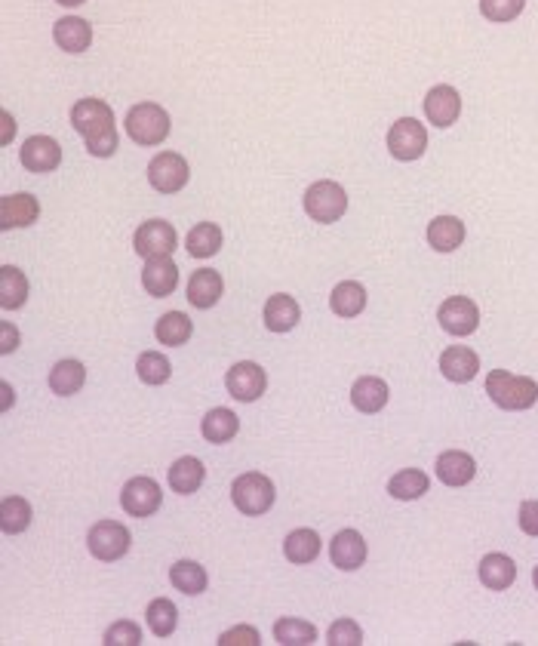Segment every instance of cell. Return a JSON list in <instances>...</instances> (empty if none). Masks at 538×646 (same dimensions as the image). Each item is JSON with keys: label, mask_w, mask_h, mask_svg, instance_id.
Wrapping results in <instances>:
<instances>
[{"label": "cell", "mask_w": 538, "mask_h": 646, "mask_svg": "<svg viewBox=\"0 0 538 646\" xmlns=\"http://www.w3.org/2000/svg\"><path fill=\"white\" fill-rule=\"evenodd\" d=\"M71 127L84 136L87 151L93 157H111L120 145L117 127H114V111L102 99H80L71 108Z\"/></svg>", "instance_id": "obj_1"}, {"label": "cell", "mask_w": 538, "mask_h": 646, "mask_svg": "<svg viewBox=\"0 0 538 646\" xmlns=\"http://www.w3.org/2000/svg\"><path fill=\"white\" fill-rule=\"evenodd\" d=\"M486 394L492 397L495 407L502 410H529L535 407L538 400V385L535 379H526V376H514L508 370H492L486 376Z\"/></svg>", "instance_id": "obj_2"}, {"label": "cell", "mask_w": 538, "mask_h": 646, "mask_svg": "<svg viewBox=\"0 0 538 646\" xmlns=\"http://www.w3.org/2000/svg\"><path fill=\"white\" fill-rule=\"evenodd\" d=\"M170 114L157 102H139L127 111V133L136 145H160L170 136Z\"/></svg>", "instance_id": "obj_3"}, {"label": "cell", "mask_w": 538, "mask_h": 646, "mask_svg": "<svg viewBox=\"0 0 538 646\" xmlns=\"http://www.w3.org/2000/svg\"><path fill=\"white\" fill-rule=\"evenodd\" d=\"M231 499H234V505H237L240 514L259 517V514L271 511L277 493H274L271 477H265V474H259V471H250V474H240V477L231 483Z\"/></svg>", "instance_id": "obj_4"}, {"label": "cell", "mask_w": 538, "mask_h": 646, "mask_svg": "<svg viewBox=\"0 0 538 646\" xmlns=\"http://www.w3.org/2000/svg\"><path fill=\"white\" fill-rule=\"evenodd\" d=\"M302 200H305V213H308L314 222H320V225L339 222V219L345 216V210H348V194H345V188H342L339 182H329V179L314 182V185L305 191Z\"/></svg>", "instance_id": "obj_5"}, {"label": "cell", "mask_w": 538, "mask_h": 646, "mask_svg": "<svg viewBox=\"0 0 538 646\" xmlns=\"http://www.w3.org/2000/svg\"><path fill=\"white\" fill-rule=\"evenodd\" d=\"M188 160L176 151H160L148 164V182L160 194H176L188 185Z\"/></svg>", "instance_id": "obj_6"}, {"label": "cell", "mask_w": 538, "mask_h": 646, "mask_svg": "<svg viewBox=\"0 0 538 646\" xmlns=\"http://www.w3.org/2000/svg\"><path fill=\"white\" fill-rule=\"evenodd\" d=\"M428 148V130L419 124L416 117H400L397 124L388 130V151L394 160H419Z\"/></svg>", "instance_id": "obj_7"}, {"label": "cell", "mask_w": 538, "mask_h": 646, "mask_svg": "<svg viewBox=\"0 0 538 646\" xmlns=\"http://www.w3.org/2000/svg\"><path fill=\"white\" fill-rule=\"evenodd\" d=\"M130 542H133L130 530L123 527V523H117V520H99L96 527L90 530V539H87L90 554L105 560V563L120 560L123 554L130 551Z\"/></svg>", "instance_id": "obj_8"}, {"label": "cell", "mask_w": 538, "mask_h": 646, "mask_svg": "<svg viewBox=\"0 0 538 646\" xmlns=\"http://www.w3.org/2000/svg\"><path fill=\"white\" fill-rule=\"evenodd\" d=\"M133 247L145 259H151V256H173V250L179 247V234H176V228L170 222L151 219V222H142L136 228Z\"/></svg>", "instance_id": "obj_9"}, {"label": "cell", "mask_w": 538, "mask_h": 646, "mask_svg": "<svg viewBox=\"0 0 538 646\" xmlns=\"http://www.w3.org/2000/svg\"><path fill=\"white\" fill-rule=\"evenodd\" d=\"M163 502V490H160V483L154 477H133L123 483V490H120V505L127 514L133 517H151Z\"/></svg>", "instance_id": "obj_10"}, {"label": "cell", "mask_w": 538, "mask_h": 646, "mask_svg": "<svg viewBox=\"0 0 538 646\" xmlns=\"http://www.w3.org/2000/svg\"><path fill=\"white\" fill-rule=\"evenodd\" d=\"M225 388H228V394H231L234 400H240V403H253V400H259V397L265 394V388H268V376H265V370L259 367V363H253V360H240V363H234V367L228 370V376H225Z\"/></svg>", "instance_id": "obj_11"}, {"label": "cell", "mask_w": 538, "mask_h": 646, "mask_svg": "<svg viewBox=\"0 0 538 646\" xmlns=\"http://www.w3.org/2000/svg\"><path fill=\"white\" fill-rule=\"evenodd\" d=\"M437 320L449 336H471L480 327V308L468 296H449L440 305Z\"/></svg>", "instance_id": "obj_12"}, {"label": "cell", "mask_w": 538, "mask_h": 646, "mask_svg": "<svg viewBox=\"0 0 538 646\" xmlns=\"http://www.w3.org/2000/svg\"><path fill=\"white\" fill-rule=\"evenodd\" d=\"M19 160L28 173H53L62 164V148L50 136H31V139H25Z\"/></svg>", "instance_id": "obj_13"}, {"label": "cell", "mask_w": 538, "mask_h": 646, "mask_svg": "<svg viewBox=\"0 0 538 646\" xmlns=\"http://www.w3.org/2000/svg\"><path fill=\"white\" fill-rule=\"evenodd\" d=\"M142 287L154 299L173 296V290L179 287V265L173 262V256H151L142 268Z\"/></svg>", "instance_id": "obj_14"}, {"label": "cell", "mask_w": 538, "mask_h": 646, "mask_svg": "<svg viewBox=\"0 0 538 646\" xmlns=\"http://www.w3.org/2000/svg\"><path fill=\"white\" fill-rule=\"evenodd\" d=\"M425 114H428L431 124L440 127V130L452 127L455 120H459V114H462V96H459V90L449 87V84L431 87L428 96H425Z\"/></svg>", "instance_id": "obj_15"}, {"label": "cell", "mask_w": 538, "mask_h": 646, "mask_svg": "<svg viewBox=\"0 0 538 646\" xmlns=\"http://www.w3.org/2000/svg\"><path fill=\"white\" fill-rule=\"evenodd\" d=\"M40 216V204L31 194H4L0 197V228H28Z\"/></svg>", "instance_id": "obj_16"}, {"label": "cell", "mask_w": 538, "mask_h": 646, "mask_svg": "<svg viewBox=\"0 0 538 646\" xmlns=\"http://www.w3.org/2000/svg\"><path fill=\"white\" fill-rule=\"evenodd\" d=\"M477 370H480V357L465 345H452L440 354V373L455 385L471 382L477 376Z\"/></svg>", "instance_id": "obj_17"}, {"label": "cell", "mask_w": 538, "mask_h": 646, "mask_svg": "<svg viewBox=\"0 0 538 646\" xmlns=\"http://www.w3.org/2000/svg\"><path fill=\"white\" fill-rule=\"evenodd\" d=\"M222 293H225L222 274L213 271V268H200V271H194L191 280H188V296H185V299H188L194 308L206 311V308H213V305L222 299Z\"/></svg>", "instance_id": "obj_18"}, {"label": "cell", "mask_w": 538, "mask_h": 646, "mask_svg": "<svg viewBox=\"0 0 538 646\" xmlns=\"http://www.w3.org/2000/svg\"><path fill=\"white\" fill-rule=\"evenodd\" d=\"M329 557H333V567L351 573L357 567H363L366 560V542L357 530H342L336 533L333 545H329Z\"/></svg>", "instance_id": "obj_19"}, {"label": "cell", "mask_w": 538, "mask_h": 646, "mask_svg": "<svg viewBox=\"0 0 538 646\" xmlns=\"http://www.w3.org/2000/svg\"><path fill=\"white\" fill-rule=\"evenodd\" d=\"M53 40L65 53H84L93 44V28L80 16H65L53 25Z\"/></svg>", "instance_id": "obj_20"}, {"label": "cell", "mask_w": 538, "mask_h": 646, "mask_svg": "<svg viewBox=\"0 0 538 646\" xmlns=\"http://www.w3.org/2000/svg\"><path fill=\"white\" fill-rule=\"evenodd\" d=\"M514 579H517V563L508 554L492 551L480 560V582L489 591H505L514 585Z\"/></svg>", "instance_id": "obj_21"}, {"label": "cell", "mask_w": 538, "mask_h": 646, "mask_svg": "<svg viewBox=\"0 0 538 646\" xmlns=\"http://www.w3.org/2000/svg\"><path fill=\"white\" fill-rule=\"evenodd\" d=\"M477 474V462L462 453V450H449L437 459V480L446 483V487H465Z\"/></svg>", "instance_id": "obj_22"}, {"label": "cell", "mask_w": 538, "mask_h": 646, "mask_svg": "<svg viewBox=\"0 0 538 646\" xmlns=\"http://www.w3.org/2000/svg\"><path fill=\"white\" fill-rule=\"evenodd\" d=\"M302 320V308L293 296L277 293L265 302V327L271 333H289Z\"/></svg>", "instance_id": "obj_23"}, {"label": "cell", "mask_w": 538, "mask_h": 646, "mask_svg": "<svg viewBox=\"0 0 538 646\" xmlns=\"http://www.w3.org/2000/svg\"><path fill=\"white\" fill-rule=\"evenodd\" d=\"M388 397H391L388 385H385L382 379H376V376H363V379H357L354 388H351V403H354V407H357L360 413H366V416L385 410Z\"/></svg>", "instance_id": "obj_24"}, {"label": "cell", "mask_w": 538, "mask_h": 646, "mask_svg": "<svg viewBox=\"0 0 538 646\" xmlns=\"http://www.w3.org/2000/svg\"><path fill=\"white\" fill-rule=\"evenodd\" d=\"M462 240H465V225H462V219H455V216H437V219L428 225V244H431L437 253L459 250Z\"/></svg>", "instance_id": "obj_25"}, {"label": "cell", "mask_w": 538, "mask_h": 646, "mask_svg": "<svg viewBox=\"0 0 538 646\" xmlns=\"http://www.w3.org/2000/svg\"><path fill=\"white\" fill-rule=\"evenodd\" d=\"M185 250L194 259H210L222 250V231L213 222H197L188 237H185Z\"/></svg>", "instance_id": "obj_26"}, {"label": "cell", "mask_w": 538, "mask_h": 646, "mask_svg": "<svg viewBox=\"0 0 538 646\" xmlns=\"http://www.w3.org/2000/svg\"><path fill=\"white\" fill-rule=\"evenodd\" d=\"M25 299H28V277L16 265H4L0 268V308L16 311L25 305Z\"/></svg>", "instance_id": "obj_27"}, {"label": "cell", "mask_w": 538, "mask_h": 646, "mask_svg": "<svg viewBox=\"0 0 538 646\" xmlns=\"http://www.w3.org/2000/svg\"><path fill=\"white\" fill-rule=\"evenodd\" d=\"M237 428H240V419L228 407L210 410V413L203 416V422H200V431H203V437L210 440V443H228V440H234Z\"/></svg>", "instance_id": "obj_28"}, {"label": "cell", "mask_w": 538, "mask_h": 646, "mask_svg": "<svg viewBox=\"0 0 538 646\" xmlns=\"http://www.w3.org/2000/svg\"><path fill=\"white\" fill-rule=\"evenodd\" d=\"M87 382V370L80 360H59L56 367L50 370V388L59 394V397H71L84 388Z\"/></svg>", "instance_id": "obj_29"}, {"label": "cell", "mask_w": 538, "mask_h": 646, "mask_svg": "<svg viewBox=\"0 0 538 646\" xmlns=\"http://www.w3.org/2000/svg\"><path fill=\"white\" fill-rule=\"evenodd\" d=\"M203 477H206L203 462L185 456V459L173 462V468H170V487L179 496H191V493H197L203 487Z\"/></svg>", "instance_id": "obj_30"}, {"label": "cell", "mask_w": 538, "mask_h": 646, "mask_svg": "<svg viewBox=\"0 0 538 646\" xmlns=\"http://www.w3.org/2000/svg\"><path fill=\"white\" fill-rule=\"evenodd\" d=\"M194 333V323L188 314L182 311H170V314H163L157 320V327H154V336L160 345H185Z\"/></svg>", "instance_id": "obj_31"}, {"label": "cell", "mask_w": 538, "mask_h": 646, "mask_svg": "<svg viewBox=\"0 0 538 646\" xmlns=\"http://www.w3.org/2000/svg\"><path fill=\"white\" fill-rule=\"evenodd\" d=\"M428 487H431V480H428V474H425V471H419V468H406V471H400V474H394V477H391L388 493H391L394 499H400V502H412V499L425 496V493H428Z\"/></svg>", "instance_id": "obj_32"}, {"label": "cell", "mask_w": 538, "mask_h": 646, "mask_svg": "<svg viewBox=\"0 0 538 646\" xmlns=\"http://www.w3.org/2000/svg\"><path fill=\"white\" fill-rule=\"evenodd\" d=\"M329 308L339 317H357L366 308V290L357 284V280H342V284L329 296Z\"/></svg>", "instance_id": "obj_33"}, {"label": "cell", "mask_w": 538, "mask_h": 646, "mask_svg": "<svg viewBox=\"0 0 538 646\" xmlns=\"http://www.w3.org/2000/svg\"><path fill=\"white\" fill-rule=\"evenodd\" d=\"M145 622L151 628L154 637H170L179 625V610H176V603L167 600V597H157L148 603V610H145Z\"/></svg>", "instance_id": "obj_34"}, {"label": "cell", "mask_w": 538, "mask_h": 646, "mask_svg": "<svg viewBox=\"0 0 538 646\" xmlns=\"http://www.w3.org/2000/svg\"><path fill=\"white\" fill-rule=\"evenodd\" d=\"M283 554L289 563H311L320 554V536L314 530H293L283 542Z\"/></svg>", "instance_id": "obj_35"}, {"label": "cell", "mask_w": 538, "mask_h": 646, "mask_svg": "<svg viewBox=\"0 0 538 646\" xmlns=\"http://www.w3.org/2000/svg\"><path fill=\"white\" fill-rule=\"evenodd\" d=\"M0 527L7 536H19L31 527V505L22 496H7L0 505Z\"/></svg>", "instance_id": "obj_36"}, {"label": "cell", "mask_w": 538, "mask_h": 646, "mask_svg": "<svg viewBox=\"0 0 538 646\" xmlns=\"http://www.w3.org/2000/svg\"><path fill=\"white\" fill-rule=\"evenodd\" d=\"M170 582L182 591V594H203L206 591V570L200 567V563L194 560H179L173 563V570H170Z\"/></svg>", "instance_id": "obj_37"}, {"label": "cell", "mask_w": 538, "mask_h": 646, "mask_svg": "<svg viewBox=\"0 0 538 646\" xmlns=\"http://www.w3.org/2000/svg\"><path fill=\"white\" fill-rule=\"evenodd\" d=\"M274 640L283 646H308L317 640V628L305 619H280L274 622Z\"/></svg>", "instance_id": "obj_38"}, {"label": "cell", "mask_w": 538, "mask_h": 646, "mask_svg": "<svg viewBox=\"0 0 538 646\" xmlns=\"http://www.w3.org/2000/svg\"><path fill=\"white\" fill-rule=\"evenodd\" d=\"M136 373L145 385H163L170 376H173V367H170V360L157 354V351H145L139 360H136Z\"/></svg>", "instance_id": "obj_39"}, {"label": "cell", "mask_w": 538, "mask_h": 646, "mask_svg": "<svg viewBox=\"0 0 538 646\" xmlns=\"http://www.w3.org/2000/svg\"><path fill=\"white\" fill-rule=\"evenodd\" d=\"M526 0H480V13L489 22H511L523 13Z\"/></svg>", "instance_id": "obj_40"}, {"label": "cell", "mask_w": 538, "mask_h": 646, "mask_svg": "<svg viewBox=\"0 0 538 646\" xmlns=\"http://www.w3.org/2000/svg\"><path fill=\"white\" fill-rule=\"evenodd\" d=\"M105 643H108V646H139V643H142V631H139L136 622L120 619V622H114V625L105 631Z\"/></svg>", "instance_id": "obj_41"}, {"label": "cell", "mask_w": 538, "mask_h": 646, "mask_svg": "<svg viewBox=\"0 0 538 646\" xmlns=\"http://www.w3.org/2000/svg\"><path fill=\"white\" fill-rule=\"evenodd\" d=\"M333 646H360L363 643V631L354 619H339L329 628V637H326Z\"/></svg>", "instance_id": "obj_42"}, {"label": "cell", "mask_w": 538, "mask_h": 646, "mask_svg": "<svg viewBox=\"0 0 538 646\" xmlns=\"http://www.w3.org/2000/svg\"><path fill=\"white\" fill-rule=\"evenodd\" d=\"M259 643H262V637L253 625H237L219 637V646H259Z\"/></svg>", "instance_id": "obj_43"}, {"label": "cell", "mask_w": 538, "mask_h": 646, "mask_svg": "<svg viewBox=\"0 0 538 646\" xmlns=\"http://www.w3.org/2000/svg\"><path fill=\"white\" fill-rule=\"evenodd\" d=\"M517 520H520V530L526 536H538V502H523Z\"/></svg>", "instance_id": "obj_44"}, {"label": "cell", "mask_w": 538, "mask_h": 646, "mask_svg": "<svg viewBox=\"0 0 538 646\" xmlns=\"http://www.w3.org/2000/svg\"><path fill=\"white\" fill-rule=\"evenodd\" d=\"M16 345H19V333H16L13 323H7V320H4V323H0V351L10 354Z\"/></svg>", "instance_id": "obj_45"}, {"label": "cell", "mask_w": 538, "mask_h": 646, "mask_svg": "<svg viewBox=\"0 0 538 646\" xmlns=\"http://www.w3.org/2000/svg\"><path fill=\"white\" fill-rule=\"evenodd\" d=\"M4 124H7V127H4V145H7L10 136H13V117H10V114H4Z\"/></svg>", "instance_id": "obj_46"}, {"label": "cell", "mask_w": 538, "mask_h": 646, "mask_svg": "<svg viewBox=\"0 0 538 646\" xmlns=\"http://www.w3.org/2000/svg\"><path fill=\"white\" fill-rule=\"evenodd\" d=\"M56 4H62V7H80L84 0H56Z\"/></svg>", "instance_id": "obj_47"}, {"label": "cell", "mask_w": 538, "mask_h": 646, "mask_svg": "<svg viewBox=\"0 0 538 646\" xmlns=\"http://www.w3.org/2000/svg\"><path fill=\"white\" fill-rule=\"evenodd\" d=\"M532 582H535V588H538V567L532 570Z\"/></svg>", "instance_id": "obj_48"}]
</instances>
